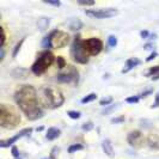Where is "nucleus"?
<instances>
[{
  "label": "nucleus",
  "instance_id": "7ed1b4c3",
  "mask_svg": "<svg viewBox=\"0 0 159 159\" xmlns=\"http://www.w3.org/2000/svg\"><path fill=\"white\" fill-rule=\"evenodd\" d=\"M20 123V117L6 104L0 105V126L5 129H15Z\"/></svg>",
  "mask_w": 159,
  "mask_h": 159
},
{
  "label": "nucleus",
  "instance_id": "1a4fd4ad",
  "mask_svg": "<svg viewBox=\"0 0 159 159\" xmlns=\"http://www.w3.org/2000/svg\"><path fill=\"white\" fill-rule=\"evenodd\" d=\"M84 49L89 56H96L103 50V42L98 37H90L84 41Z\"/></svg>",
  "mask_w": 159,
  "mask_h": 159
},
{
  "label": "nucleus",
  "instance_id": "393cba45",
  "mask_svg": "<svg viewBox=\"0 0 159 159\" xmlns=\"http://www.w3.org/2000/svg\"><path fill=\"white\" fill-rule=\"evenodd\" d=\"M108 44L112 48L116 47V46H117V37L114 36V35H110V36L108 37Z\"/></svg>",
  "mask_w": 159,
  "mask_h": 159
},
{
  "label": "nucleus",
  "instance_id": "ddd939ff",
  "mask_svg": "<svg viewBox=\"0 0 159 159\" xmlns=\"http://www.w3.org/2000/svg\"><path fill=\"white\" fill-rule=\"evenodd\" d=\"M141 64V61L138 59V57H130V59H128L127 61H126V66H125V68L122 70V73H128L129 71H132L134 67H136L138 65Z\"/></svg>",
  "mask_w": 159,
  "mask_h": 159
},
{
  "label": "nucleus",
  "instance_id": "58836bf2",
  "mask_svg": "<svg viewBox=\"0 0 159 159\" xmlns=\"http://www.w3.org/2000/svg\"><path fill=\"white\" fill-rule=\"evenodd\" d=\"M140 36H141V39H148L150 37V32L147 31V30H143V31L140 32Z\"/></svg>",
  "mask_w": 159,
  "mask_h": 159
},
{
  "label": "nucleus",
  "instance_id": "ea45409f",
  "mask_svg": "<svg viewBox=\"0 0 159 159\" xmlns=\"http://www.w3.org/2000/svg\"><path fill=\"white\" fill-rule=\"evenodd\" d=\"M4 57H5V49L4 48H0V62H2Z\"/></svg>",
  "mask_w": 159,
  "mask_h": 159
},
{
  "label": "nucleus",
  "instance_id": "20e7f679",
  "mask_svg": "<svg viewBox=\"0 0 159 159\" xmlns=\"http://www.w3.org/2000/svg\"><path fill=\"white\" fill-rule=\"evenodd\" d=\"M54 60H55V56L52 52L46 50V52L41 53L40 55L37 56L36 61L32 64L31 72L35 75H42L52 65L54 64Z\"/></svg>",
  "mask_w": 159,
  "mask_h": 159
},
{
  "label": "nucleus",
  "instance_id": "39448f33",
  "mask_svg": "<svg viewBox=\"0 0 159 159\" xmlns=\"http://www.w3.org/2000/svg\"><path fill=\"white\" fill-rule=\"evenodd\" d=\"M71 55L72 59L80 65H86L89 62L90 56L86 54V52L84 49V41L81 40L80 35H77L73 40L71 48Z\"/></svg>",
  "mask_w": 159,
  "mask_h": 159
},
{
  "label": "nucleus",
  "instance_id": "a878e982",
  "mask_svg": "<svg viewBox=\"0 0 159 159\" xmlns=\"http://www.w3.org/2000/svg\"><path fill=\"white\" fill-rule=\"evenodd\" d=\"M139 101H140V97H139V96H130V97L126 98V102L129 104H135V103H138Z\"/></svg>",
  "mask_w": 159,
  "mask_h": 159
},
{
  "label": "nucleus",
  "instance_id": "f8f14e48",
  "mask_svg": "<svg viewBox=\"0 0 159 159\" xmlns=\"http://www.w3.org/2000/svg\"><path fill=\"white\" fill-rule=\"evenodd\" d=\"M102 150H103L104 153H105L108 157H110V158H112V157L115 156L112 143L109 139H104L103 141H102Z\"/></svg>",
  "mask_w": 159,
  "mask_h": 159
},
{
  "label": "nucleus",
  "instance_id": "72a5a7b5",
  "mask_svg": "<svg viewBox=\"0 0 159 159\" xmlns=\"http://www.w3.org/2000/svg\"><path fill=\"white\" fill-rule=\"evenodd\" d=\"M125 121V116H119V117H115V119L111 120V123H115V125H117V123H121V122H123Z\"/></svg>",
  "mask_w": 159,
  "mask_h": 159
},
{
  "label": "nucleus",
  "instance_id": "f03ea898",
  "mask_svg": "<svg viewBox=\"0 0 159 159\" xmlns=\"http://www.w3.org/2000/svg\"><path fill=\"white\" fill-rule=\"evenodd\" d=\"M37 96L40 105L46 109H57L65 103V96L56 88L44 86L39 91Z\"/></svg>",
  "mask_w": 159,
  "mask_h": 159
},
{
  "label": "nucleus",
  "instance_id": "5701e85b",
  "mask_svg": "<svg viewBox=\"0 0 159 159\" xmlns=\"http://www.w3.org/2000/svg\"><path fill=\"white\" fill-rule=\"evenodd\" d=\"M67 115H68L72 120H79L80 117H81V112L75 111V110H70V111H67Z\"/></svg>",
  "mask_w": 159,
  "mask_h": 159
},
{
  "label": "nucleus",
  "instance_id": "4c0bfd02",
  "mask_svg": "<svg viewBox=\"0 0 159 159\" xmlns=\"http://www.w3.org/2000/svg\"><path fill=\"white\" fill-rule=\"evenodd\" d=\"M114 109H116V105H110V107H108V108H107V109H105L104 111H102V114H103V115H107L108 112L112 111Z\"/></svg>",
  "mask_w": 159,
  "mask_h": 159
},
{
  "label": "nucleus",
  "instance_id": "bb28decb",
  "mask_svg": "<svg viewBox=\"0 0 159 159\" xmlns=\"http://www.w3.org/2000/svg\"><path fill=\"white\" fill-rule=\"evenodd\" d=\"M112 103V97H107V98H102L101 101H99V104L101 105H103V107H107V105H109V104Z\"/></svg>",
  "mask_w": 159,
  "mask_h": 159
},
{
  "label": "nucleus",
  "instance_id": "4468645a",
  "mask_svg": "<svg viewBox=\"0 0 159 159\" xmlns=\"http://www.w3.org/2000/svg\"><path fill=\"white\" fill-rule=\"evenodd\" d=\"M60 135H61V130H60V129H57V128H55V127H52L47 130L46 138H47L48 140H50V141H52V140L57 139Z\"/></svg>",
  "mask_w": 159,
  "mask_h": 159
},
{
  "label": "nucleus",
  "instance_id": "aec40b11",
  "mask_svg": "<svg viewBox=\"0 0 159 159\" xmlns=\"http://www.w3.org/2000/svg\"><path fill=\"white\" fill-rule=\"evenodd\" d=\"M96 99H97V95H96V93H90V95L85 96V97L81 99V103L86 104V103H90V102H93Z\"/></svg>",
  "mask_w": 159,
  "mask_h": 159
},
{
  "label": "nucleus",
  "instance_id": "37998d69",
  "mask_svg": "<svg viewBox=\"0 0 159 159\" xmlns=\"http://www.w3.org/2000/svg\"><path fill=\"white\" fill-rule=\"evenodd\" d=\"M16 159H20V158H16Z\"/></svg>",
  "mask_w": 159,
  "mask_h": 159
},
{
  "label": "nucleus",
  "instance_id": "423d86ee",
  "mask_svg": "<svg viewBox=\"0 0 159 159\" xmlns=\"http://www.w3.org/2000/svg\"><path fill=\"white\" fill-rule=\"evenodd\" d=\"M56 81L61 83V84L77 85L79 81V72L74 66L68 65V66H66L64 71H61L56 75Z\"/></svg>",
  "mask_w": 159,
  "mask_h": 159
},
{
  "label": "nucleus",
  "instance_id": "9d476101",
  "mask_svg": "<svg viewBox=\"0 0 159 159\" xmlns=\"http://www.w3.org/2000/svg\"><path fill=\"white\" fill-rule=\"evenodd\" d=\"M127 141L130 147L133 148H141L145 143V139H143V133L140 130H133L130 132L127 136Z\"/></svg>",
  "mask_w": 159,
  "mask_h": 159
},
{
  "label": "nucleus",
  "instance_id": "2f4dec72",
  "mask_svg": "<svg viewBox=\"0 0 159 159\" xmlns=\"http://www.w3.org/2000/svg\"><path fill=\"white\" fill-rule=\"evenodd\" d=\"M159 107V92L156 95V97H154V102H153V104L151 105V108L153 109V108H158Z\"/></svg>",
  "mask_w": 159,
  "mask_h": 159
},
{
  "label": "nucleus",
  "instance_id": "a211bd4d",
  "mask_svg": "<svg viewBox=\"0 0 159 159\" xmlns=\"http://www.w3.org/2000/svg\"><path fill=\"white\" fill-rule=\"evenodd\" d=\"M56 66H57V68L59 70H64V68H66V66H67V64H66V60H65L62 56H57L56 57Z\"/></svg>",
  "mask_w": 159,
  "mask_h": 159
},
{
  "label": "nucleus",
  "instance_id": "f257e3e1",
  "mask_svg": "<svg viewBox=\"0 0 159 159\" xmlns=\"http://www.w3.org/2000/svg\"><path fill=\"white\" fill-rule=\"evenodd\" d=\"M15 101L28 120L36 121L43 116L37 91L32 85H22L15 92Z\"/></svg>",
  "mask_w": 159,
  "mask_h": 159
},
{
  "label": "nucleus",
  "instance_id": "dca6fc26",
  "mask_svg": "<svg viewBox=\"0 0 159 159\" xmlns=\"http://www.w3.org/2000/svg\"><path fill=\"white\" fill-rule=\"evenodd\" d=\"M49 24H50V19L44 17V18L39 19V22H37V28H39L40 31H46L48 29V26H49Z\"/></svg>",
  "mask_w": 159,
  "mask_h": 159
},
{
  "label": "nucleus",
  "instance_id": "9b49d317",
  "mask_svg": "<svg viewBox=\"0 0 159 159\" xmlns=\"http://www.w3.org/2000/svg\"><path fill=\"white\" fill-rule=\"evenodd\" d=\"M32 133V128H24L22 129L19 133H17L15 136H12V138H10V139H6V140H1L0 141V147L1 148H6V147H10L11 145H13V143H16L17 140H19L20 138H23V136H28L30 135Z\"/></svg>",
  "mask_w": 159,
  "mask_h": 159
},
{
  "label": "nucleus",
  "instance_id": "412c9836",
  "mask_svg": "<svg viewBox=\"0 0 159 159\" xmlns=\"http://www.w3.org/2000/svg\"><path fill=\"white\" fill-rule=\"evenodd\" d=\"M93 128H95V125H93L92 121H88V122L83 123V126H81V129H83L84 132H90V130H92Z\"/></svg>",
  "mask_w": 159,
  "mask_h": 159
},
{
  "label": "nucleus",
  "instance_id": "6ab92c4d",
  "mask_svg": "<svg viewBox=\"0 0 159 159\" xmlns=\"http://www.w3.org/2000/svg\"><path fill=\"white\" fill-rule=\"evenodd\" d=\"M81 150H84V146L81 143H73L68 147V153H74V152L81 151Z\"/></svg>",
  "mask_w": 159,
  "mask_h": 159
},
{
  "label": "nucleus",
  "instance_id": "4be33fe9",
  "mask_svg": "<svg viewBox=\"0 0 159 159\" xmlns=\"http://www.w3.org/2000/svg\"><path fill=\"white\" fill-rule=\"evenodd\" d=\"M24 41H25V37H23L22 40L19 41L18 43L16 44V47H15V49H13V53H12V57H16L17 54L19 53V50H20V48H22V46H23Z\"/></svg>",
  "mask_w": 159,
  "mask_h": 159
},
{
  "label": "nucleus",
  "instance_id": "473e14b6",
  "mask_svg": "<svg viewBox=\"0 0 159 159\" xmlns=\"http://www.w3.org/2000/svg\"><path fill=\"white\" fill-rule=\"evenodd\" d=\"M151 93H153V90H152V89H150V90H146V91H143V93H140V95H139V97H140V98H145V97L150 96Z\"/></svg>",
  "mask_w": 159,
  "mask_h": 159
},
{
  "label": "nucleus",
  "instance_id": "c756f323",
  "mask_svg": "<svg viewBox=\"0 0 159 159\" xmlns=\"http://www.w3.org/2000/svg\"><path fill=\"white\" fill-rule=\"evenodd\" d=\"M0 29H1V44H0V46H1V48H4L5 41H6V35H5V29H4L2 26H1Z\"/></svg>",
  "mask_w": 159,
  "mask_h": 159
},
{
  "label": "nucleus",
  "instance_id": "79ce46f5",
  "mask_svg": "<svg viewBox=\"0 0 159 159\" xmlns=\"http://www.w3.org/2000/svg\"><path fill=\"white\" fill-rule=\"evenodd\" d=\"M152 80H159V74L154 75V77H152Z\"/></svg>",
  "mask_w": 159,
  "mask_h": 159
},
{
  "label": "nucleus",
  "instance_id": "f3484780",
  "mask_svg": "<svg viewBox=\"0 0 159 159\" xmlns=\"http://www.w3.org/2000/svg\"><path fill=\"white\" fill-rule=\"evenodd\" d=\"M81 28H83V23H81V20H79V19H75V20H73L70 24V29H71L72 31H78Z\"/></svg>",
  "mask_w": 159,
  "mask_h": 159
},
{
  "label": "nucleus",
  "instance_id": "e433bc0d",
  "mask_svg": "<svg viewBox=\"0 0 159 159\" xmlns=\"http://www.w3.org/2000/svg\"><path fill=\"white\" fill-rule=\"evenodd\" d=\"M157 55H158V53H157V52H153V53H151L150 56L146 59V61H147V62H150V61H152V60H154V59L157 57Z\"/></svg>",
  "mask_w": 159,
  "mask_h": 159
},
{
  "label": "nucleus",
  "instance_id": "a19ab883",
  "mask_svg": "<svg viewBox=\"0 0 159 159\" xmlns=\"http://www.w3.org/2000/svg\"><path fill=\"white\" fill-rule=\"evenodd\" d=\"M153 47V44H151V43H150V44H146V46H145V49H151V48Z\"/></svg>",
  "mask_w": 159,
  "mask_h": 159
},
{
  "label": "nucleus",
  "instance_id": "f704fd0d",
  "mask_svg": "<svg viewBox=\"0 0 159 159\" xmlns=\"http://www.w3.org/2000/svg\"><path fill=\"white\" fill-rule=\"evenodd\" d=\"M78 4L81 6H93L95 1H78Z\"/></svg>",
  "mask_w": 159,
  "mask_h": 159
},
{
  "label": "nucleus",
  "instance_id": "6e6552de",
  "mask_svg": "<svg viewBox=\"0 0 159 159\" xmlns=\"http://www.w3.org/2000/svg\"><path fill=\"white\" fill-rule=\"evenodd\" d=\"M119 13V11L114 7L109 8H86L85 10V15L91 18L96 19H105V18H111L115 17Z\"/></svg>",
  "mask_w": 159,
  "mask_h": 159
},
{
  "label": "nucleus",
  "instance_id": "c9c22d12",
  "mask_svg": "<svg viewBox=\"0 0 159 159\" xmlns=\"http://www.w3.org/2000/svg\"><path fill=\"white\" fill-rule=\"evenodd\" d=\"M11 152H12V156L15 157V159L19 158V151H18L17 146H13V147H12V150H11Z\"/></svg>",
  "mask_w": 159,
  "mask_h": 159
},
{
  "label": "nucleus",
  "instance_id": "c85d7f7f",
  "mask_svg": "<svg viewBox=\"0 0 159 159\" xmlns=\"http://www.w3.org/2000/svg\"><path fill=\"white\" fill-rule=\"evenodd\" d=\"M43 2H44V4H47V5L55 6V7H59V6L61 5V2H60V1H52V0H44Z\"/></svg>",
  "mask_w": 159,
  "mask_h": 159
},
{
  "label": "nucleus",
  "instance_id": "7c9ffc66",
  "mask_svg": "<svg viewBox=\"0 0 159 159\" xmlns=\"http://www.w3.org/2000/svg\"><path fill=\"white\" fill-rule=\"evenodd\" d=\"M57 153H59V148L57 147H53V150L50 152V159H56V156H57Z\"/></svg>",
  "mask_w": 159,
  "mask_h": 159
},
{
  "label": "nucleus",
  "instance_id": "0eeeda50",
  "mask_svg": "<svg viewBox=\"0 0 159 159\" xmlns=\"http://www.w3.org/2000/svg\"><path fill=\"white\" fill-rule=\"evenodd\" d=\"M48 39L50 42V48L53 49H60L66 47L70 43V35L62 30H54L48 35Z\"/></svg>",
  "mask_w": 159,
  "mask_h": 159
},
{
  "label": "nucleus",
  "instance_id": "cd10ccee",
  "mask_svg": "<svg viewBox=\"0 0 159 159\" xmlns=\"http://www.w3.org/2000/svg\"><path fill=\"white\" fill-rule=\"evenodd\" d=\"M148 145L151 146V147H153V148H158L159 147V143H156L154 141V136H150L148 138Z\"/></svg>",
  "mask_w": 159,
  "mask_h": 159
},
{
  "label": "nucleus",
  "instance_id": "2eb2a0df",
  "mask_svg": "<svg viewBox=\"0 0 159 159\" xmlns=\"http://www.w3.org/2000/svg\"><path fill=\"white\" fill-rule=\"evenodd\" d=\"M12 75L16 79H25L28 77V71L25 68H16L12 72Z\"/></svg>",
  "mask_w": 159,
  "mask_h": 159
},
{
  "label": "nucleus",
  "instance_id": "b1692460",
  "mask_svg": "<svg viewBox=\"0 0 159 159\" xmlns=\"http://www.w3.org/2000/svg\"><path fill=\"white\" fill-rule=\"evenodd\" d=\"M157 74H159V65L151 67V68L148 70V72H147V77H151V75L154 77V75H157Z\"/></svg>",
  "mask_w": 159,
  "mask_h": 159
}]
</instances>
